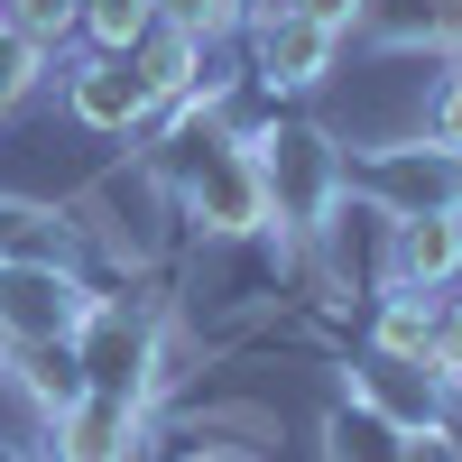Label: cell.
<instances>
[{"mask_svg":"<svg viewBox=\"0 0 462 462\" xmlns=\"http://www.w3.org/2000/svg\"><path fill=\"white\" fill-rule=\"evenodd\" d=\"M167 185H176V204L195 213L204 231H268V185H259V158H250V139H231V130H176L167 139Z\"/></svg>","mask_w":462,"mask_h":462,"instance_id":"obj_1","label":"cell"},{"mask_svg":"<svg viewBox=\"0 0 462 462\" xmlns=\"http://www.w3.org/2000/svg\"><path fill=\"white\" fill-rule=\"evenodd\" d=\"M250 158H259V185H268V231H324L333 204L352 195V185H342V148H333L315 121L259 130Z\"/></svg>","mask_w":462,"mask_h":462,"instance_id":"obj_2","label":"cell"},{"mask_svg":"<svg viewBox=\"0 0 462 462\" xmlns=\"http://www.w3.org/2000/svg\"><path fill=\"white\" fill-rule=\"evenodd\" d=\"M342 185L352 204L416 222V213H462V148L453 139H398V148H370V158H342Z\"/></svg>","mask_w":462,"mask_h":462,"instance_id":"obj_3","label":"cell"},{"mask_svg":"<svg viewBox=\"0 0 462 462\" xmlns=\"http://www.w3.org/2000/svg\"><path fill=\"white\" fill-rule=\"evenodd\" d=\"M84 278L65 259H0V352H74Z\"/></svg>","mask_w":462,"mask_h":462,"instance_id":"obj_4","label":"cell"},{"mask_svg":"<svg viewBox=\"0 0 462 462\" xmlns=\"http://www.w3.org/2000/svg\"><path fill=\"white\" fill-rule=\"evenodd\" d=\"M74 379L148 407V389H158V324L139 305H121V296H93L84 324H74Z\"/></svg>","mask_w":462,"mask_h":462,"instance_id":"obj_5","label":"cell"},{"mask_svg":"<svg viewBox=\"0 0 462 462\" xmlns=\"http://www.w3.org/2000/svg\"><path fill=\"white\" fill-rule=\"evenodd\" d=\"M47 426H56V462H139L148 407L139 398H111V389H74Z\"/></svg>","mask_w":462,"mask_h":462,"instance_id":"obj_6","label":"cell"},{"mask_svg":"<svg viewBox=\"0 0 462 462\" xmlns=\"http://www.w3.org/2000/svg\"><path fill=\"white\" fill-rule=\"evenodd\" d=\"M333 47H342V37L315 28L305 10H259L250 19V56H259V84L268 93H315L333 74Z\"/></svg>","mask_w":462,"mask_h":462,"instance_id":"obj_7","label":"cell"},{"mask_svg":"<svg viewBox=\"0 0 462 462\" xmlns=\"http://www.w3.org/2000/svg\"><path fill=\"white\" fill-rule=\"evenodd\" d=\"M65 111H74L84 130H139V121H158V102H148L130 47H93L84 65H74V74H65Z\"/></svg>","mask_w":462,"mask_h":462,"instance_id":"obj_8","label":"cell"},{"mask_svg":"<svg viewBox=\"0 0 462 462\" xmlns=\"http://www.w3.org/2000/svg\"><path fill=\"white\" fill-rule=\"evenodd\" d=\"M352 398L379 407V416H389V426H407V435H435V426H444V379H435L426 361H398V352H361Z\"/></svg>","mask_w":462,"mask_h":462,"instance_id":"obj_9","label":"cell"},{"mask_svg":"<svg viewBox=\"0 0 462 462\" xmlns=\"http://www.w3.org/2000/svg\"><path fill=\"white\" fill-rule=\"evenodd\" d=\"M389 222V213H379ZM462 278V213H416V222H389V287H453Z\"/></svg>","mask_w":462,"mask_h":462,"instance_id":"obj_10","label":"cell"},{"mask_svg":"<svg viewBox=\"0 0 462 462\" xmlns=\"http://www.w3.org/2000/svg\"><path fill=\"white\" fill-rule=\"evenodd\" d=\"M130 65H139V84H148V102H185V93H195V74H204V47H195V37H185V28H167V19H148L139 37H130Z\"/></svg>","mask_w":462,"mask_h":462,"instance_id":"obj_11","label":"cell"},{"mask_svg":"<svg viewBox=\"0 0 462 462\" xmlns=\"http://www.w3.org/2000/svg\"><path fill=\"white\" fill-rule=\"evenodd\" d=\"M324 462H407V426H389V416L361 407V398H342L324 416Z\"/></svg>","mask_w":462,"mask_h":462,"instance_id":"obj_12","label":"cell"},{"mask_svg":"<svg viewBox=\"0 0 462 462\" xmlns=\"http://www.w3.org/2000/svg\"><path fill=\"white\" fill-rule=\"evenodd\" d=\"M435 305L426 287H389V305L370 315V352H398V361H426V342H435Z\"/></svg>","mask_w":462,"mask_h":462,"instance_id":"obj_13","label":"cell"},{"mask_svg":"<svg viewBox=\"0 0 462 462\" xmlns=\"http://www.w3.org/2000/svg\"><path fill=\"white\" fill-rule=\"evenodd\" d=\"M361 28L389 37V47H444L453 0H361Z\"/></svg>","mask_w":462,"mask_h":462,"instance_id":"obj_14","label":"cell"},{"mask_svg":"<svg viewBox=\"0 0 462 462\" xmlns=\"http://www.w3.org/2000/svg\"><path fill=\"white\" fill-rule=\"evenodd\" d=\"M0 28H19L37 56L47 47H65L74 28H84V0H0Z\"/></svg>","mask_w":462,"mask_h":462,"instance_id":"obj_15","label":"cell"},{"mask_svg":"<svg viewBox=\"0 0 462 462\" xmlns=\"http://www.w3.org/2000/svg\"><path fill=\"white\" fill-rule=\"evenodd\" d=\"M158 19L185 28L195 47H222V37H231V28H250L259 10H250V0H158Z\"/></svg>","mask_w":462,"mask_h":462,"instance_id":"obj_16","label":"cell"},{"mask_svg":"<svg viewBox=\"0 0 462 462\" xmlns=\"http://www.w3.org/2000/svg\"><path fill=\"white\" fill-rule=\"evenodd\" d=\"M148 19H158V0H84V37L93 47H130Z\"/></svg>","mask_w":462,"mask_h":462,"instance_id":"obj_17","label":"cell"},{"mask_svg":"<svg viewBox=\"0 0 462 462\" xmlns=\"http://www.w3.org/2000/svg\"><path fill=\"white\" fill-rule=\"evenodd\" d=\"M37 65H47V56H37V47H28L19 28H0V121H10V111L28 102V84H37Z\"/></svg>","mask_w":462,"mask_h":462,"instance_id":"obj_18","label":"cell"},{"mask_svg":"<svg viewBox=\"0 0 462 462\" xmlns=\"http://www.w3.org/2000/svg\"><path fill=\"white\" fill-rule=\"evenodd\" d=\"M426 370L444 379V389H462V296L435 305V342H426Z\"/></svg>","mask_w":462,"mask_h":462,"instance_id":"obj_19","label":"cell"},{"mask_svg":"<svg viewBox=\"0 0 462 462\" xmlns=\"http://www.w3.org/2000/svg\"><path fill=\"white\" fill-rule=\"evenodd\" d=\"M435 139H453V148H462V65L435 84Z\"/></svg>","mask_w":462,"mask_h":462,"instance_id":"obj_20","label":"cell"},{"mask_svg":"<svg viewBox=\"0 0 462 462\" xmlns=\"http://www.w3.org/2000/svg\"><path fill=\"white\" fill-rule=\"evenodd\" d=\"M287 10H305V19L333 28V37H352V28H361V0H287Z\"/></svg>","mask_w":462,"mask_h":462,"instance_id":"obj_21","label":"cell"},{"mask_svg":"<svg viewBox=\"0 0 462 462\" xmlns=\"http://www.w3.org/2000/svg\"><path fill=\"white\" fill-rule=\"evenodd\" d=\"M407 462H462V453H453L444 426H435V435H407Z\"/></svg>","mask_w":462,"mask_h":462,"instance_id":"obj_22","label":"cell"},{"mask_svg":"<svg viewBox=\"0 0 462 462\" xmlns=\"http://www.w3.org/2000/svg\"><path fill=\"white\" fill-rule=\"evenodd\" d=\"M185 462H259L250 444H204V453H185Z\"/></svg>","mask_w":462,"mask_h":462,"instance_id":"obj_23","label":"cell"}]
</instances>
